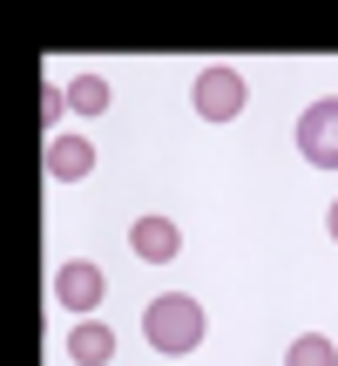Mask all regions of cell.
Listing matches in <instances>:
<instances>
[{"instance_id":"11","label":"cell","mask_w":338,"mask_h":366,"mask_svg":"<svg viewBox=\"0 0 338 366\" xmlns=\"http://www.w3.org/2000/svg\"><path fill=\"white\" fill-rule=\"evenodd\" d=\"M325 231H332V237H338V204H332V217H325Z\"/></svg>"},{"instance_id":"6","label":"cell","mask_w":338,"mask_h":366,"mask_svg":"<svg viewBox=\"0 0 338 366\" xmlns=\"http://www.w3.org/2000/svg\"><path fill=\"white\" fill-rule=\"evenodd\" d=\"M108 353H116V332H108L102 319H81V326L68 332V360L75 366H108Z\"/></svg>"},{"instance_id":"9","label":"cell","mask_w":338,"mask_h":366,"mask_svg":"<svg viewBox=\"0 0 338 366\" xmlns=\"http://www.w3.org/2000/svg\"><path fill=\"white\" fill-rule=\"evenodd\" d=\"M285 366H338V346L332 340H318V332H304L298 346H291V360Z\"/></svg>"},{"instance_id":"3","label":"cell","mask_w":338,"mask_h":366,"mask_svg":"<svg viewBox=\"0 0 338 366\" xmlns=\"http://www.w3.org/2000/svg\"><path fill=\"white\" fill-rule=\"evenodd\" d=\"M190 102H196L203 122H230L237 109H244V75H237V68H203L196 89H190Z\"/></svg>"},{"instance_id":"2","label":"cell","mask_w":338,"mask_h":366,"mask_svg":"<svg viewBox=\"0 0 338 366\" xmlns=\"http://www.w3.org/2000/svg\"><path fill=\"white\" fill-rule=\"evenodd\" d=\"M298 157L318 163V170H338V95H325L298 116Z\"/></svg>"},{"instance_id":"4","label":"cell","mask_w":338,"mask_h":366,"mask_svg":"<svg viewBox=\"0 0 338 366\" xmlns=\"http://www.w3.org/2000/svg\"><path fill=\"white\" fill-rule=\"evenodd\" d=\"M54 299H61L68 312H95V305H102V272H95L88 258H68L61 272H54Z\"/></svg>"},{"instance_id":"5","label":"cell","mask_w":338,"mask_h":366,"mask_svg":"<svg viewBox=\"0 0 338 366\" xmlns=\"http://www.w3.org/2000/svg\"><path fill=\"white\" fill-rule=\"evenodd\" d=\"M129 244H135V258H149V264H169L183 251V231L169 217H135L129 224Z\"/></svg>"},{"instance_id":"7","label":"cell","mask_w":338,"mask_h":366,"mask_svg":"<svg viewBox=\"0 0 338 366\" xmlns=\"http://www.w3.org/2000/svg\"><path fill=\"white\" fill-rule=\"evenodd\" d=\"M88 163H95V149L81 143V136H54V143H48V177H54V183L88 177Z\"/></svg>"},{"instance_id":"1","label":"cell","mask_w":338,"mask_h":366,"mask_svg":"<svg viewBox=\"0 0 338 366\" xmlns=\"http://www.w3.org/2000/svg\"><path fill=\"white\" fill-rule=\"evenodd\" d=\"M143 332H149V346H156V353H190V346L203 340V305L183 299V292H163V299H149Z\"/></svg>"},{"instance_id":"8","label":"cell","mask_w":338,"mask_h":366,"mask_svg":"<svg viewBox=\"0 0 338 366\" xmlns=\"http://www.w3.org/2000/svg\"><path fill=\"white\" fill-rule=\"evenodd\" d=\"M68 109L102 116V109H108V81H102V75H75V81H68Z\"/></svg>"},{"instance_id":"10","label":"cell","mask_w":338,"mask_h":366,"mask_svg":"<svg viewBox=\"0 0 338 366\" xmlns=\"http://www.w3.org/2000/svg\"><path fill=\"white\" fill-rule=\"evenodd\" d=\"M61 109H68V95H61V89H54V81H48V89H41V122H48V129H54V122H61Z\"/></svg>"}]
</instances>
